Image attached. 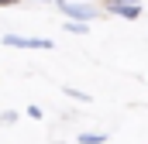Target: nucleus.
<instances>
[{"mask_svg":"<svg viewBox=\"0 0 148 144\" xmlns=\"http://www.w3.org/2000/svg\"><path fill=\"white\" fill-rule=\"evenodd\" d=\"M7 48H24V52H52L55 41L52 38H24V35H3Z\"/></svg>","mask_w":148,"mask_h":144,"instance_id":"nucleus-1","label":"nucleus"},{"mask_svg":"<svg viewBox=\"0 0 148 144\" xmlns=\"http://www.w3.org/2000/svg\"><path fill=\"white\" fill-rule=\"evenodd\" d=\"M55 3H59V10L69 21H76V24H90L97 17V7H90V3H73V0H55Z\"/></svg>","mask_w":148,"mask_h":144,"instance_id":"nucleus-2","label":"nucleus"},{"mask_svg":"<svg viewBox=\"0 0 148 144\" xmlns=\"http://www.w3.org/2000/svg\"><path fill=\"white\" fill-rule=\"evenodd\" d=\"M107 10L117 14V17H124V21H138L141 17V7H124V3H107Z\"/></svg>","mask_w":148,"mask_h":144,"instance_id":"nucleus-3","label":"nucleus"},{"mask_svg":"<svg viewBox=\"0 0 148 144\" xmlns=\"http://www.w3.org/2000/svg\"><path fill=\"white\" fill-rule=\"evenodd\" d=\"M79 144H107V134H100V130H83V134H79Z\"/></svg>","mask_w":148,"mask_h":144,"instance_id":"nucleus-4","label":"nucleus"},{"mask_svg":"<svg viewBox=\"0 0 148 144\" xmlns=\"http://www.w3.org/2000/svg\"><path fill=\"white\" fill-rule=\"evenodd\" d=\"M66 96H73V100H79V103H90L93 96H86L83 89H73V86H66Z\"/></svg>","mask_w":148,"mask_h":144,"instance_id":"nucleus-5","label":"nucleus"},{"mask_svg":"<svg viewBox=\"0 0 148 144\" xmlns=\"http://www.w3.org/2000/svg\"><path fill=\"white\" fill-rule=\"evenodd\" d=\"M66 31H73V35H86V24H76V21H66Z\"/></svg>","mask_w":148,"mask_h":144,"instance_id":"nucleus-6","label":"nucleus"},{"mask_svg":"<svg viewBox=\"0 0 148 144\" xmlns=\"http://www.w3.org/2000/svg\"><path fill=\"white\" fill-rule=\"evenodd\" d=\"M14 120H17V113H14V110H3V113H0V124H3V127H7V124H14Z\"/></svg>","mask_w":148,"mask_h":144,"instance_id":"nucleus-7","label":"nucleus"},{"mask_svg":"<svg viewBox=\"0 0 148 144\" xmlns=\"http://www.w3.org/2000/svg\"><path fill=\"white\" fill-rule=\"evenodd\" d=\"M28 117L31 120H41V107H28Z\"/></svg>","mask_w":148,"mask_h":144,"instance_id":"nucleus-8","label":"nucleus"},{"mask_svg":"<svg viewBox=\"0 0 148 144\" xmlns=\"http://www.w3.org/2000/svg\"><path fill=\"white\" fill-rule=\"evenodd\" d=\"M14 3H21V0H0V7H14Z\"/></svg>","mask_w":148,"mask_h":144,"instance_id":"nucleus-9","label":"nucleus"}]
</instances>
